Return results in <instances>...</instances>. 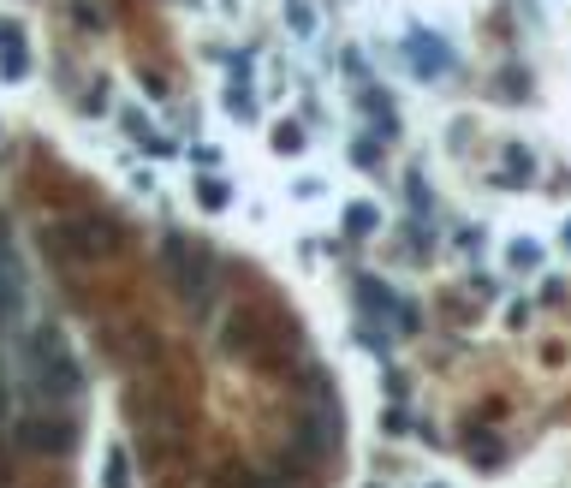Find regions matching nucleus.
I'll use <instances>...</instances> for the list:
<instances>
[{
  "mask_svg": "<svg viewBox=\"0 0 571 488\" xmlns=\"http://www.w3.org/2000/svg\"><path fill=\"white\" fill-rule=\"evenodd\" d=\"M24 388L36 405H71L84 393V363L66 345V333L48 328V322L24 333Z\"/></svg>",
  "mask_w": 571,
  "mask_h": 488,
  "instance_id": "1",
  "label": "nucleus"
},
{
  "mask_svg": "<svg viewBox=\"0 0 571 488\" xmlns=\"http://www.w3.org/2000/svg\"><path fill=\"white\" fill-rule=\"evenodd\" d=\"M48 257L60 262H96V257H114L119 250V227L108 215H71V221H54L42 232Z\"/></svg>",
  "mask_w": 571,
  "mask_h": 488,
  "instance_id": "2",
  "label": "nucleus"
},
{
  "mask_svg": "<svg viewBox=\"0 0 571 488\" xmlns=\"http://www.w3.org/2000/svg\"><path fill=\"white\" fill-rule=\"evenodd\" d=\"M13 435L24 453H48V459H71L78 441H84V429L66 405H30L24 417H13Z\"/></svg>",
  "mask_w": 571,
  "mask_h": 488,
  "instance_id": "3",
  "label": "nucleus"
},
{
  "mask_svg": "<svg viewBox=\"0 0 571 488\" xmlns=\"http://www.w3.org/2000/svg\"><path fill=\"white\" fill-rule=\"evenodd\" d=\"M161 257H167V268H173V286L191 298V310L209 316V310H214V262H209V250L173 232V239L161 244Z\"/></svg>",
  "mask_w": 571,
  "mask_h": 488,
  "instance_id": "4",
  "label": "nucleus"
},
{
  "mask_svg": "<svg viewBox=\"0 0 571 488\" xmlns=\"http://www.w3.org/2000/svg\"><path fill=\"white\" fill-rule=\"evenodd\" d=\"M405 60H411V72H417V78H446V72L458 66L453 48H446L435 30H411V36H405Z\"/></svg>",
  "mask_w": 571,
  "mask_h": 488,
  "instance_id": "5",
  "label": "nucleus"
},
{
  "mask_svg": "<svg viewBox=\"0 0 571 488\" xmlns=\"http://www.w3.org/2000/svg\"><path fill=\"white\" fill-rule=\"evenodd\" d=\"M24 292H30V280H24V268H18V257H13V250H0V322H18Z\"/></svg>",
  "mask_w": 571,
  "mask_h": 488,
  "instance_id": "6",
  "label": "nucleus"
},
{
  "mask_svg": "<svg viewBox=\"0 0 571 488\" xmlns=\"http://www.w3.org/2000/svg\"><path fill=\"white\" fill-rule=\"evenodd\" d=\"M0 78L6 84H24L30 78V48H24V30L18 24H0Z\"/></svg>",
  "mask_w": 571,
  "mask_h": 488,
  "instance_id": "7",
  "label": "nucleus"
},
{
  "mask_svg": "<svg viewBox=\"0 0 571 488\" xmlns=\"http://www.w3.org/2000/svg\"><path fill=\"white\" fill-rule=\"evenodd\" d=\"M357 304H363V310H370V316H393L399 322V292L387 286V280H375V274H357Z\"/></svg>",
  "mask_w": 571,
  "mask_h": 488,
  "instance_id": "8",
  "label": "nucleus"
},
{
  "mask_svg": "<svg viewBox=\"0 0 571 488\" xmlns=\"http://www.w3.org/2000/svg\"><path fill=\"white\" fill-rule=\"evenodd\" d=\"M119 131H126L131 144H143L149 155H173V144H167V137L155 131V119L143 114V108H126V114H119Z\"/></svg>",
  "mask_w": 571,
  "mask_h": 488,
  "instance_id": "9",
  "label": "nucleus"
},
{
  "mask_svg": "<svg viewBox=\"0 0 571 488\" xmlns=\"http://www.w3.org/2000/svg\"><path fill=\"white\" fill-rule=\"evenodd\" d=\"M500 161H506V167L494 173V185H506V191H524L529 179H536V155H529L524 144H506V149H500Z\"/></svg>",
  "mask_w": 571,
  "mask_h": 488,
  "instance_id": "10",
  "label": "nucleus"
},
{
  "mask_svg": "<svg viewBox=\"0 0 571 488\" xmlns=\"http://www.w3.org/2000/svg\"><path fill=\"white\" fill-rule=\"evenodd\" d=\"M345 239H375V232H381V209H375V202H345Z\"/></svg>",
  "mask_w": 571,
  "mask_h": 488,
  "instance_id": "11",
  "label": "nucleus"
},
{
  "mask_svg": "<svg viewBox=\"0 0 571 488\" xmlns=\"http://www.w3.org/2000/svg\"><path fill=\"white\" fill-rule=\"evenodd\" d=\"M304 144H310V131H304L298 119H274L268 126V149L274 155H304Z\"/></svg>",
  "mask_w": 571,
  "mask_h": 488,
  "instance_id": "12",
  "label": "nucleus"
},
{
  "mask_svg": "<svg viewBox=\"0 0 571 488\" xmlns=\"http://www.w3.org/2000/svg\"><path fill=\"white\" fill-rule=\"evenodd\" d=\"M464 446H471L476 471H500V459H506V446H500L494 435H476V423H471V435H464Z\"/></svg>",
  "mask_w": 571,
  "mask_h": 488,
  "instance_id": "13",
  "label": "nucleus"
},
{
  "mask_svg": "<svg viewBox=\"0 0 571 488\" xmlns=\"http://www.w3.org/2000/svg\"><path fill=\"white\" fill-rule=\"evenodd\" d=\"M506 268H512V274H536V268H542V244H536V239H512V244H506Z\"/></svg>",
  "mask_w": 571,
  "mask_h": 488,
  "instance_id": "14",
  "label": "nucleus"
},
{
  "mask_svg": "<svg viewBox=\"0 0 571 488\" xmlns=\"http://www.w3.org/2000/svg\"><path fill=\"white\" fill-rule=\"evenodd\" d=\"M197 202L209 209V215H220V209H232V185L220 179V173H209V179H197Z\"/></svg>",
  "mask_w": 571,
  "mask_h": 488,
  "instance_id": "15",
  "label": "nucleus"
},
{
  "mask_svg": "<svg viewBox=\"0 0 571 488\" xmlns=\"http://www.w3.org/2000/svg\"><path fill=\"white\" fill-rule=\"evenodd\" d=\"M101 488H131V459H126V446H108V465H101Z\"/></svg>",
  "mask_w": 571,
  "mask_h": 488,
  "instance_id": "16",
  "label": "nucleus"
},
{
  "mask_svg": "<svg viewBox=\"0 0 571 488\" xmlns=\"http://www.w3.org/2000/svg\"><path fill=\"white\" fill-rule=\"evenodd\" d=\"M227 114L232 119H257V96H250V84H227Z\"/></svg>",
  "mask_w": 571,
  "mask_h": 488,
  "instance_id": "17",
  "label": "nucleus"
},
{
  "mask_svg": "<svg viewBox=\"0 0 571 488\" xmlns=\"http://www.w3.org/2000/svg\"><path fill=\"white\" fill-rule=\"evenodd\" d=\"M286 24H292V36H315V13H310V0H286Z\"/></svg>",
  "mask_w": 571,
  "mask_h": 488,
  "instance_id": "18",
  "label": "nucleus"
},
{
  "mask_svg": "<svg viewBox=\"0 0 571 488\" xmlns=\"http://www.w3.org/2000/svg\"><path fill=\"white\" fill-rule=\"evenodd\" d=\"M405 197H411V215H417V221H423L428 209H435V197L423 191V173H405Z\"/></svg>",
  "mask_w": 571,
  "mask_h": 488,
  "instance_id": "19",
  "label": "nucleus"
},
{
  "mask_svg": "<svg viewBox=\"0 0 571 488\" xmlns=\"http://www.w3.org/2000/svg\"><path fill=\"white\" fill-rule=\"evenodd\" d=\"M381 429H387V435H405V429H411V417H405V405H387V411H381Z\"/></svg>",
  "mask_w": 571,
  "mask_h": 488,
  "instance_id": "20",
  "label": "nucleus"
},
{
  "mask_svg": "<svg viewBox=\"0 0 571 488\" xmlns=\"http://www.w3.org/2000/svg\"><path fill=\"white\" fill-rule=\"evenodd\" d=\"M529 316H536V304H529V298H512V310H506V328H529Z\"/></svg>",
  "mask_w": 571,
  "mask_h": 488,
  "instance_id": "21",
  "label": "nucleus"
},
{
  "mask_svg": "<svg viewBox=\"0 0 571 488\" xmlns=\"http://www.w3.org/2000/svg\"><path fill=\"white\" fill-rule=\"evenodd\" d=\"M13 423V381H6V363H0V429Z\"/></svg>",
  "mask_w": 571,
  "mask_h": 488,
  "instance_id": "22",
  "label": "nucleus"
},
{
  "mask_svg": "<svg viewBox=\"0 0 571 488\" xmlns=\"http://www.w3.org/2000/svg\"><path fill=\"white\" fill-rule=\"evenodd\" d=\"M351 161H357V167H381V149L363 137V144H351Z\"/></svg>",
  "mask_w": 571,
  "mask_h": 488,
  "instance_id": "23",
  "label": "nucleus"
},
{
  "mask_svg": "<svg viewBox=\"0 0 571 488\" xmlns=\"http://www.w3.org/2000/svg\"><path fill=\"white\" fill-rule=\"evenodd\" d=\"M232 488H286V476H262V471H250V476H239Z\"/></svg>",
  "mask_w": 571,
  "mask_h": 488,
  "instance_id": "24",
  "label": "nucleus"
},
{
  "mask_svg": "<svg viewBox=\"0 0 571 488\" xmlns=\"http://www.w3.org/2000/svg\"><path fill=\"white\" fill-rule=\"evenodd\" d=\"M322 191H328V185H322V179L310 173V179H298V185H292V197H304V202H310V197H322Z\"/></svg>",
  "mask_w": 571,
  "mask_h": 488,
  "instance_id": "25",
  "label": "nucleus"
},
{
  "mask_svg": "<svg viewBox=\"0 0 571 488\" xmlns=\"http://www.w3.org/2000/svg\"><path fill=\"white\" fill-rule=\"evenodd\" d=\"M458 250H482V227H464V232H458Z\"/></svg>",
  "mask_w": 571,
  "mask_h": 488,
  "instance_id": "26",
  "label": "nucleus"
},
{
  "mask_svg": "<svg viewBox=\"0 0 571 488\" xmlns=\"http://www.w3.org/2000/svg\"><path fill=\"white\" fill-rule=\"evenodd\" d=\"M542 304H566V280H548V286H542Z\"/></svg>",
  "mask_w": 571,
  "mask_h": 488,
  "instance_id": "27",
  "label": "nucleus"
},
{
  "mask_svg": "<svg viewBox=\"0 0 571 488\" xmlns=\"http://www.w3.org/2000/svg\"><path fill=\"white\" fill-rule=\"evenodd\" d=\"M0 250H13V227H6V215H0Z\"/></svg>",
  "mask_w": 571,
  "mask_h": 488,
  "instance_id": "28",
  "label": "nucleus"
},
{
  "mask_svg": "<svg viewBox=\"0 0 571 488\" xmlns=\"http://www.w3.org/2000/svg\"><path fill=\"white\" fill-rule=\"evenodd\" d=\"M559 244H566V250H571V221H566V227H559Z\"/></svg>",
  "mask_w": 571,
  "mask_h": 488,
  "instance_id": "29",
  "label": "nucleus"
},
{
  "mask_svg": "<svg viewBox=\"0 0 571 488\" xmlns=\"http://www.w3.org/2000/svg\"><path fill=\"white\" fill-rule=\"evenodd\" d=\"M370 488H381V483H370Z\"/></svg>",
  "mask_w": 571,
  "mask_h": 488,
  "instance_id": "30",
  "label": "nucleus"
}]
</instances>
